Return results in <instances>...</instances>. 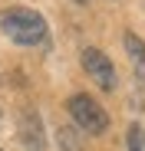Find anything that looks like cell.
Here are the masks:
<instances>
[{"label": "cell", "mask_w": 145, "mask_h": 151, "mask_svg": "<svg viewBox=\"0 0 145 151\" xmlns=\"http://www.w3.org/2000/svg\"><path fill=\"white\" fill-rule=\"evenodd\" d=\"M0 30L20 46H36L46 40V20L30 7H10L0 13Z\"/></svg>", "instance_id": "obj_1"}, {"label": "cell", "mask_w": 145, "mask_h": 151, "mask_svg": "<svg viewBox=\"0 0 145 151\" xmlns=\"http://www.w3.org/2000/svg\"><path fill=\"white\" fill-rule=\"evenodd\" d=\"M69 115H72V122H76L86 135H102V132L109 128L106 109L96 102L92 95H86V92H79V95L69 99Z\"/></svg>", "instance_id": "obj_2"}, {"label": "cell", "mask_w": 145, "mask_h": 151, "mask_svg": "<svg viewBox=\"0 0 145 151\" xmlns=\"http://www.w3.org/2000/svg\"><path fill=\"white\" fill-rule=\"evenodd\" d=\"M83 69L89 72V79L99 86V89H106V92H112L115 89V69H112V59L102 53V49H83Z\"/></svg>", "instance_id": "obj_3"}, {"label": "cell", "mask_w": 145, "mask_h": 151, "mask_svg": "<svg viewBox=\"0 0 145 151\" xmlns=\"http://www.w3.org/2000/svg\"><path fill=\"white\" fill-rule=\"evenodd\" d=\"M20 138L27 145V151H43V128H40V115L27 112L20 118Z\"/></svg>", "instance_id": "obj_4"}, {"label": "cell", "mask_w": 145, "mask_h": 151, "mask_svg": "<svg viewBox=\"0 0 145 151\" xmlns=\"http://www.w3.org/2000/svg\"><path fill=\"white\" fill-rule=\"evenodd\" d=\"M125 53H129V59H132L135 76L145 82V40H138L135 33H125Z\"/></svg>", "instance_id": "obj_5"}, {"label": "cell", "mask_w": 145, "mask_h": 151, "mask_svg": "<svg viewBox=\"0 0 145 151\" xmlns=\"http://www.w3.org/2000/svg\"><path fill=\"white\" fill-rule=\"evenodd\" d=\"M129 151H145V145H142V125H129Z\"/></svg>", "instance_id": "obj_6"}, {"label": "cell", "mask_w": 145, "mask_h": 151, "mask_svg": "<svg viewBox=\"0 0 145 151\" xmlns=\"http://www.w3.org/2000/svg\"><path fill=\"white\" fill-rule=\"evenodd\" d=\"M142 145H145V132H142Z\"/></svg>", "instance_id": "obj_7"}, {"label": "cell", "mask_w": 145, "mask_h": 151, "mask_svg": "<svg viewBox=\"0 0 145 151\" xmlns=\"http://www.w3.org/2000/svg\"><path fill=\"white\" fill-rule=\"evenodd\" d=\"M0 151H4V148H0Z\"/></svg>", "instance_id": "obj_8"}]
</instances>
